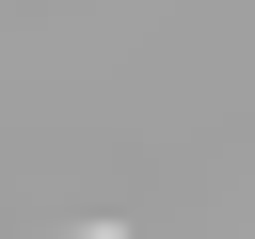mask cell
<instances>
[{
	"label": "cell",
	"mask_w": 255,
	"mask_h": 239,
	"mask_svg": "<svg viewBox=\"0 0 255 239\" xmlns=\"http://www.w3.org/2000/svg\"><path fill=\"white\" fill-rule=\"evenodd\" d=\"M48 239H128V223H48Z\"/></svg>",
	"instance_id": "obj_1"
}]
</instances>
